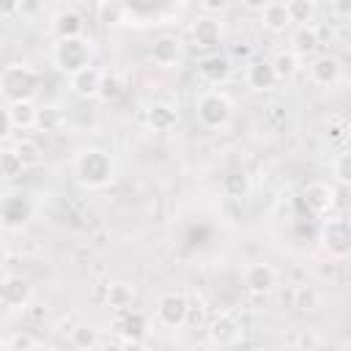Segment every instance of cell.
Here are the masks:
<instances>
[{"label":"cell","instance_id":"2e32d148","mask_svg":"<svg viewBox=\"0 0 351 351\" xmlns=\"http://www.w3.org/2000/svg\"><path fill=\"white\" fill-rule=\"evenodd\" d=\"M69 85H71V90L80 96V99H93V96H99V85H101V71L96 69V66H82L80 71H74V74H69Z\"/></svg>","mask_w":351,"mask_h":351},{"label":"cell","instance_id":"ba28073f","mask_svg":"<svg viewBox=\"0 0 351 351\" xmlns=\"http://www.w3.org/2000/svg\"><path fill=\"white\" fill-rule=\"evenodd\" d=\"M115 313H118L115 321H112L115 335L126 346H140V340L148 335V318H145V313L132 310V307H123V310H115Z\"/></svg>","mask_w":351,"mask_h":351},{"label":"cell","instance_id":"484cf974","mask_svg":"<svg viewBox=\"0 0 351 351\" xmlns=\"http://www.w3.org/2000/svg\"><path fill=\"white\" fill-rule=\"evenodd\" d=\"M11 148L19 154V159H22V165H25V170H27V167H36V165H41V159H44V151H41V145H38L36 140H30V137H22V140H16Z\"/></svg>","mask_w":351,"mask_h":351},{"label":"cell","instance_id":"8992f818","mask_svg":"<svg viewBox=\"0 0 351 351\" xmlns=\"http://www.w3.org/2000/svg\"><path fill=\"white\" fill-rule=\"evenodd\" d=\"M189 299H186V293H181V291H167V293H162L159 299H156V307H154V313H156V321L165 326V329H178V326H184L186 324V318H189Z\"/></svg>","mask_w":351,"mask_h":351},{"label":"cell","instance_id":"9c48e42d","mask_svg":"<svg viewBox=\"0 0 351 351\" xmlns=\"http://www.w3.org/2000/svg\"><path fill=\"white\" fill-rule=\"evenodd\" d=\"M340 74H343L340 60L332 58V55H315V58L310 60V66H307V77H310V82L318 85V88H332V85H337V82H340Z\"/></svg>","mask_w":351,"mask_h":351},{"label":"cell","instance_id":"7a4b0ae2","mask_svg":"<svg viewBox=\"0 0 351 351\" xmlns=\"http://www.w3.org/2000/svg\"><path fill=\"white\" fill-rule=\"evenodd\" d=\"M38 90V74L27 63H8L0 71V93L5 101L33 99Z\"/></svg>","mask_w":351,"mask_h":351},{"label":"cell","instance_id":"4fadbf2b","mask_svg":"<svg viewBox=\"0 0 351 351\" xmlns=\"http://www.w3.org/2000/svg\"><path fill=\"white\" fill-rule=\"evenodd\" d=\"M197 74L208 82V85H225L233 74V63L228 55H206L200 63H197Z\"/></svg>","mask_w":351,"mask_h":351},{"label":"cell","instance_id":"74e56055","mask_svg":"<svg viewBox=\"0 0 351 351\" xmlns=\"http://www.w3.org/2000/svg\"><path fill=\"white\" fill-rule=\"evenodd\" d=\"M228 3H230V0H200V5H203L206 14H219V11L228 8Z\"/></svg>","mask_w":351,"mask_h":351},{"label":"cell","instance_id":"5b68a950","mask_svg":"<svg viewBox=\"0 0 351 351\" xmlns=\"http://www.w3.org/2000/svg\"><path fill=\"white\" fill-rule=\"evenodd\" d=\"M36 214V206L22 192H8L0 197V225L8 230H22Z\"/></svg>","mask_w":351,"mask_h":351},{"label":"cell","instance_id":"277c9868","mask_svg":"<svg viewBox=\"0 0 351 351\" xmlns=\"http://www.w3.org/2000/svg\"><path fill=\"white\" fill-rule=\"evenodd\" d=\"M93 58V47L85 36H74V38H58L52 47V63L58 71L63 74H74L82 66H88Z\"/></svg>","mask_w":351,"mask_h":351},{"label":"cell","instance_id":"f1b7e54d","mask_svg":"<svg viewBox=\"0 0 351 351\" xmlns=\"http://www.w3.org/2000/svg\"><path fill=\"white\" fill-rule=\"evenodd\" d=\"M22 173H25V165H22L19 154H16L14 148L0 151V176H3V178H16V176H22Z\"/></svg>","mask_w":351,"mask_h":351},{"label":"cell","instance_id":"ab89813d","mask_svg":"<svg viewBox=\"0 0 351 351\" xmlns=\"http://www.w3.org/2000/svg\"><path fill=\"white\" fill-rule=\"evenodd\" d=\"M332 8L337 11V16H348L351 14V0H332Z\"/></svg>","mask_w":351,"mask_h":351},{"label":"cell","instance_id":"7bdbcfd3","mask_svg":"<svg viewBox=\"0 0 351 351\" xmlns=\"http://www.w3.org/2000/svg\"><path fill=\"white\" fill-rule=\"evenodd\" d=\"M0 348H5V340H3V337H0Z\"/></svg>","mask_w":351,"mask_h":351},{"label":"cell","instance_id":"7c38bea8","mask_svg":"<svg viewBox=\"0 0 351 351\" xmlns=\"http://www.w3.org/2000/svg\"><path fill=\"white\" fill-rule=\"evenodd\" d=\"M244 285H247L250 293L263 296V293L274 291V285H277V269L271 263H250L247 271H244Z\"/></svg>","mask_w":351,"mask_h":351},{"label":"cell","instance_id":"d6986e66","mask_svg":"<svg viewBox=\"0 0 351 351\" xmlns=\"http://www.w3.org/2000/svg\"><path fill=\"white\" fill-rule=\"evenodd\" d=\"M261 19H263V27L269 33H285L293 22H291V14H288V5L282 0H271L263 11H261Z\"/></svg>","mask_w":351,"mask_h":351},{"label":"cell","instance_id":"e575fe53","mask_svg":"<svg viewBox=\"0 0 351 351\" xmlns=\"http://www.w3.org/2000/svg\"><path fill=\"white\" fill-rule=\"evenodd\" d=\"M346 132H348V121H346V115H340V112L329 115V140L340 143V140H346Z\"/></svg>","mask_w":351,"mask_h":351},{"label":"cell","instance_id":"d590c367","mask_svg":"<svg viewBox=\"0 0 351 351\" xmlns=\"http://www.w3.org/2000/svg\"><path fill=\"white\" fill-rule=\"evenodd\" d=\"M296 307L299 310H315L318 307V293L315 291H310V288H299L296 291Z\"/></svg>","mask_w":351,"mask_h":351},{"label":"cell","instance_id":"e0dca14e","mask_svg":"<svg viewBox=\"0 0 351 351\" xmlns=\"http://www.w3.org/2000/svg\"><path fill=\"white\" fill-rule=\"evenodd\" d=\"M52 33L58 38H74V36H82L85 33V19L77 8H60L55 16H52Z\"/></svg>","mask_w":351,"mask_h":351},{"label":"cell","instance_id":"ffe728a7","mask_svg":"<svg viewBox=\"0 0 351 351\" xmlns=\"http://www.w3.org/2000/svg\"><path fill=\"white\" fill-rule=\"evenodd\" d=\"M192 38L197 47H214L222 38V25L208 14V16H197L192 25Z\"/></svg>","mask_w":351,"mask_h":351},{"label":"cell","instance_id":"4316f807","mask_svg":"<svg viewBox=\"0 0 351 351\" xmlns=\"http://www.w3.org/2000/svg\"><path fill=\"white\" fill-rule=\"evenodd\" d=\"M132 302H134V288L129 282H110L107 285V304L112 310L132 307Z\"/></svg>","mask_w":351,"mask_h":351},{"label":"cell","instance_id":"9a60e30c","mask_svg":"<svg viewBox=\"0 0 351 351\" xmlns=\"http://www.w3.org/2000/svg\"><path fill=\"white\" fill-rule=\"evenodd\" d=\"M151 60H154L159 69H173V66H178V60H181V41H178V36H170V33L159 36V38L151 44Z\"/></svg>","mask_w":351,"mask_h":351},{"label":"cell","instance_id":"7402d4cb","mask_svg":"<svg viewBox=\"0 0 351 351\" xmlns=\"http://www.w3.org/2000/svg\"><path fill=\"white\" fill-rule=\"evenodd\" d=\"M8 121L14 129H30L36 126V115H38V107L33 104V99H22V101H8Z\"/></svg>","mask_w":351,"mask_h":351},{"label":"cell","instance_id":"44dd1931","mask_svg":"<svg viewBox=\"0 0 351 351\" xmlns=\"http://www.w3.org/2000/svg\"><path fill=\"white\" fill-rule=\"evenodd\" d=\"M318 44H321V36H318V27H315V25H299L296 33L291 36V49H293L299 58L315 55Z\"/></svg>","mask_w":351,"mask_h":351},{"label":"cell","instance_id":"8fae6325","mask_svg":"<svg viewBox=\"0 0 351 351\" xmlns=\"http://www.w3.org/2000/svg\"><path fill=\"white\" fill-rule=\"evenodd\" d=\"M208 340L214 346H222V348L225 346H236L241 340V324L230 313H219L208 324Z\"/></svg>","mask_w":351,"mask_h":351},{"label":"cell","instance_id":"30bf717a","mask_svg":"<svg viewBox=\"0 0 351 351\" xmlns=\"http://www.w3.org/2000/svg\"><path fill=\"white\" fill-rule=\"evenodd\" d=\"M33 299V288L25 277L19 274H8L3 282H0V304L11 307V310H22L27 302Z\"/></svg>","mask_w":351,"mask_h":351},{"label":"cell","instance_id":"6da1fadb","mask_svg":"<svg viewBox=\"0 0 351 351\" xmlns=\"http://www.w3.org/2000/svg\"><path fill=\"white\" fill-rule=\"evenodd\" d=\"M74 173L80 178V184H85L88 189H104L115 178V165H112V156L107 151L82 148L74 156Z\"/></svg>","mask_w":351,"mask_h":351},{"label":"cell","instance_id":"52a82bcc","mask_svg":"<svg viewBox=\"0 0 351 351\" xmlns=\"http://www.w3.org/2000/svg\"><path fill=\"white\" fill-rule=\"evenodd\" d=\"M321 247L332 258H337V261L348 258V252H351V228H348V219H343V217L326 219L324 228H321Z\"/></svg>","mask_w":351,"mask_h":351},{"label":"cell","instance_id":"cb8c5ba5","mask_svg":"<svg viewBox=\"0 0 351 351\" xmlns=\"http://www.w3.org/2000/svg\"><path fill=\"white\" fill-rule=\"evenodd\" d=\"M271 69L277 74V82H285V80L296 77V71H299V55L293 49H282V52H277L271 58Z\"/></svg>","mask_w":351,"mask_h":351},{"label":"cell","instance_id":"836d02e7","mask_svg":"<svg viewBox=\"0 0 351 351\" xmlns=\"http://www.w3.org/2000/svg\"><path fill=\"white\" fill-rule=\"evenodd\" d=\"M5 348H14V351H30V348H41V343L33 337V335H25V332H16L5 340Z\"/></svg>","mask_w":351,"mask_h":351},{"label":"cell","instance_id":"f35d334b","mask_svg":"<svg viewBox=\"0 0 351 351\" xmlns=\"http://www.w3.org/2000/svg\"><path fill=\"white\" fill-rule=\"evenodd\" d=\"M11 121H8V110L5 107H0V140H5L8 134H11Z\"/></svg>","mask_w":351,"mask_h":351},{"label":"cell","instance_id":"5bb4252c","mask_svg":"<svg viewBox=\"0 0 351 351\" xmlns=\"http://www.w3.org/2000/svg\"><path fill=\"white\" fill-rule=\"evenodd\" d=\"M304 197V206L313 211V214H329L335 208V186L326 184V181H313L304 186L302 192Z\"/></svg>","mask_w":351,"mask_h":351},{"label":"cell","instance_id":"b9f144b4","mask_svg":"<svg viewBox=\"0 0 351 351\" xmlns=\"http://www.w3.org/2000/svg\"><path fill=\"white\" fill-rule=\"evenodd\" d=\"M241 3H244L250 11H263V8H266L271 0H241Z\"/></svg>","mask_w":351,"mask_h":351},{"label":"cell","instance_id":"f546056e","mask_svg":"<svg viewBox=\"0 0 351 351\" xmlns=\"http://www.w3.org/2000/svg\"><path fill=\"white\" fill-rule=\"evenodd\" d=\"M123 16H126V11H123V5L118 0H101L99 3V22H104V25H123Z\"/></svg>","mask_w":351,"mask_h":351},{"label":"cell","instance_id":"3957f363","mask_svg":"<svg viewBox=\"0 0 351 351\" xmlns=\"http://www.w3.org/2000/svg\"><path fill=\"white\" fill-rule=\"evenodd\" d=\"M195 115L203 129H211V132L225 129L233 118V101L222 90H206L195 101Z\"/></svg>","mask_w":351,"mask_h":351},{"label":"cell","instance_id":"ee69618b","mask_svg":"<svg viewBox=\"0 0 351 351\" xmlns=\"http://www.w3.org/2000/svg\"><path fill=\"white\" fill-rule=\"evenodd\" d=\"M0 181H3V176H0Z\"/></svg>","mask_w":351,"mask_h":351},{"label":"cell","instance_id":"d6a6232c","mask_svg":"<svg viewBox=\"0 0 351 351\" xmlns=\"http://www.w3.org/2000/svg\"><path fill=\"white\" fill-rule=\"evenodd\" d=\"M58 123H60V110H58V107H52V104L38 107L36 126H41L44 132H52V129H58Z\"/></svg>","mask_w":351,"mask_h":351},{"label":"cell","instance_id":"603a6c76","mask_svg":"<svg viewBox=\"0 0 351 351\" xmlns=\"http://www.w3.org/2000/svg\"><path fill=\"white\" fill-rule=\"evenodd\" d=\"M178 115H176V107L167 104V101H156L148 107V126L154 132H170L176 126Z\"/></svg>","mask_w":351,"mask_h":351},{"label":"cell","instance_id":"8d00e7d4","mask_svg":"<svg viewBox=\"0 0 351 351\" xmlns=\"http://www.w3.org/2000/svg\"><path fill=\"white\" fill-rule=\"evenodd\" d=\"M38 11H41V0H19L16 14H22V16L33 19V16H38Z\"/></svg>","mask_w":351,"mask_h":351},{"label":"cell","instance_id":"60d3db41","mask_svg":"<svg viewBox=\"0 0 351 351\" xmlns=\"http://www.w3.org/2000/svg\"><path fill=\"white\" fill-rule=\"evenodd\" d=\"M19 0H0V14H16Z\"/></svg>","mask_w":351,"mask_h":351},{"label":"cell","instance_id":"83f0119b","mask_svg":"<svg viewBox=\"0 0 351 351\" xmlns=\"http://www.w3.org/2000/svg\"><path fill=\"white\" fill-rule=\"evenodd\" d=\"M288 14L293 25H313L315 19V0H288Z\"/></svg>","mask_w":351,"mask_h":351},{"label":"cell","instance_id":"d4e9b609","mask_svg":"<svg viewBox=\"0 0 351 351\" xmlns=\"http://www.w3.org/2000/svg\"><path fill=\"white\" fill-rule=\"evenodd\" d=\"M71 346L80 348V351H93L101 346V332L90 324H80L71 329Z\"/></svg>","mask_w":351,"mask_h":351},{"label":"cell","instance_id":"ac0fdd59","mask_svg":"<svg viewBox=\"0 0 351 351\" xmlns=\"http://www.w3.org/2000/svg\"><path fill=\"white\" fill-rule=\"evenodd\" d=\"M247 85L258 93H266L277 85V74L271 69V60H252L247 66Z\"/></svg>","mask_w":351,"mask_h":351},{"label":"cell","instance_id":"4dcf8cb0","mask_svg":"<svg viewBox=\"0 0 351 351\" xmlns=\"http://www.w3.org/2000/svg\"><path fill=\"white\" fill-rule=\"evenodd\" d=\"M332 173L337 178V184H346L351 181V154L348 151H340L335 159H332Z\"/></svg>","mask_w":351,"mask_h":351},{"label":"cell","instance_id":"1f68e13d","mask_svg":"<svg viewBox=\"0 0 351 351\" xmlns=\"http://www.w3.org/2000/svg\"><path fill=\"white\" fill-rule=\"evenodd\" d=\"M121 90H123V85H121V80H118L115 74H101L99 99H104V101H112V99H118V96H121Z\"/></svg>","mask_w":351,"mask_h":351}]
</instances>
